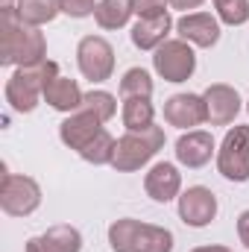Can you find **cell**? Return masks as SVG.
I'll return each mask as SVG.
<instances>
[{"label":"cell","mask_w":249,"mask_h":252,"mask_svg":"<svg viewBox=\"0 0 249 252\" xmlns=\"http://www.w3.org/2000/svg\"><path fill=\"white\" fill-rule=\"evenodd\" d=\"M0 64H18V67H32V64L47 62V41L38 27H27L15 3H3L0 9Z\"/></svg>","instance_id":"obj_1"},{"label":"cell","mask_w":249,"mask_h":252,"mask_svg":"<svg viewBox=\"0 0 249 252\" xmlns=\"http://www.w3.org/2000/svg\"><path fill=\"white\" fill-rule=\"evenodd\" d=\"M173 232L164 226L141 223L135 217H121L109 226L112 252H173Z\"/></svg>","instance_id":"obj_2"},{"label":"cell","mask_w":249,"mask_h":252,"mask_svg":"<svg viewBox=\"0 0 249 252\" xmlns=\"http://www.w3.org/2000/svg\"><path fill=\"white\" fill-rule=\"evenodd\" d=\"M56 76H59V64L50 62V59L41 64H32V67H18L6 79V88H3L9 109L18 115L35 112V106L44 100V85Z\"/></svg>","instance_id":"obj_3"},{"label":"cell","mask_w":249,"mask_h":252,"mask_svg":"<svg viewBox=\"0 0 249 252\" xmlns=\"http://www.w3.org/2000/svg\"><path fill=\"white\" fill-rule=\"evenodd\" d=\"M161 147H164V129L161 126L153 124L147 129H138V132H126L118 138L112 167L118 173H135L144 164H150Z\"/></svg>","instance_id":"obj_4"},{"label":"cell","mask_w":249,"mask_h":252,"mask_svg":"<svg viewBox=\"0 0 249 252\" xmlns=\"http://www.w3.org/2000/svg\"><path fill=\"white\" fill-rule=\"evenodd\" d=\"M41 205V185L32 176L24 173H9L3 167L0 176V208L9 217H30Z\"/></svg>","instance_id":"obj_5"},{"label":"cell","mask_w":249,"mask_h":252,"mask_svg":"<svg viewBox=\"0 0 249 252\" xmlns=\"http://www.w3.org/2000/svg\"><path fill=\"white\" fill-rule=\"evenodd\" d=\"M217 173L229 182H249V126H232L217 150Z\"/></svg>","instance_id":"obj_6"},{"label":"cell","mask_w":249,"mask_h":252,"mask_svg":"<svg viewBox=\"0 0 249 252\" xmlns=\"http://www.w3.org/2000/svg\"><path fill=\"white\" fill-rule=\"evenodd\" d=\"M153 67L164 82H187L196 70L193 44L182 38H167L158 50H153Z\"/></svg>","instance_id":"obj_7"},{"label":"cell","mask_w":249,"mask_h":252,"mask_svg":"<svg viewBox=\"0 0 249 252\" xmlns=\"http://www.w3.org/2000/svg\"><path fill=\"white\" fill-rule=\"evenodd\" d=\"M76 64L88 82H106L115 73V47L103 35H85L76 44Z\"/></svg>","instance_id":"obj_8"},{"label":"cell","mask_w":249,"mask_h":252,"mask_svg":"<svg viewBox=\"0 0 249 252\" xmlns=\"http://www.w3.org/2000/svg\"><path fill=\"white\" fill-rule=\"evenodd\" d=\"M217 217V196L205 185H193L179 193V220L190 229H205Z\"/></svg>","instance_id":"obj_9"},{"label":"cell","mask_w":249,"mask_h":252,"mask_svg":"<svg viewBox=\"0 0 249 252\" xmlns=\"http://www.w3.org/2000/svg\"><path fill=\"white\" fill-rule=\"evenodd\" d=\"M202 100H205V115H208V124L211 126H229L235 124V118L241 115L244 109V100L238 94V88L226 85V82H214L202 91Z\"/></svg>","instance_id":"obj_10"},{"label":"cell","mask_w":249,"mask_h":252,"mask_svg":"<svg viewBox=\"0 0 249 252\" xmlns=\"http://www.w3.org/2000/svg\"><path fill=\"white\" fill-rule=\"evenodd\" d=\"M211 158H217V144H214L211 132H205V129H187L185 135H179V141H176V161L182 167L199 170Z\"/></svg>","instance_id":"obj_11"},{"label":"cell","mask_w":249,"mask_h":252,"mask_svg":"<svg viewBox=\"0 0 249 252\" xmlns=\"http://www.w3.org/2000/svg\"><path fill=\"white\" fill-rule=\"evenodd\" d=\"M176 32L182 41L208 50L220 41V18L211 12H187L176 21Z\"/></svg>","instance_id":"obj_12"},{"label":"cell","mask_w":249,"mask_h":252,"mask_svg":"<svg viewBox=\"0 0 249 252\" xmlns=\"http://www.w3.org/2000/svg\"><path fill=\"white\" fill-rule=\"evenodd\" d=\"M164 121L176 129H196V126L208 124L205 115V100L202 94H173L164 100Z\"/></svg>","instance_id":"obj_13"},{"label":"cell","mask_w":249,"mask_h":252,"mask_svg":"<svg viewBox=\"0 0 249 252\" xmlns=\"http://www.w3.org/2000/svg\"><path fill=\"white\" fill-rule=\"evenodd\" d=\"M144 190H147V196L153 202H161V205H167L170 199H179V193H182V173H179V167L170 164V161L153 164L147 170V176H144Z\"/></svg>","instance_id":"obj_14"},{"label":"cell","mask_w":249,"mask_h":252,"mask_svg":"<svg viewBox=\"0 0 249 252\" xmlns=\"http://www.w3.org/2000/svg\"><path fill=\"white\" fill-rule=\"evenodd\" d=\"M173 27H176V21L170 18V12L150 15V18H138L135 27H132V32H129V38H132V44L138 50H158L167 41V35H170Z\"/></svg>","instance_id":"obj_15"},{"label":"cell","mask_w":249,"mask_h":252,"mask_svg":"<svg viewBox=\"0 0 249 252\" xmlns=\"http://www.w3.org/2000/svg\"><path fill=\"white\" fill-rule=\"evenodd\" d=\"M103 129V124L94 118V115H88V112H73V115H67L62 121V126H59V138H62V144L67 147V150H82L97 132Z\"/></svg>","instance_id":"obj_16"},{"label":"cell","mask_w":249,"mask_h":252,"mask_svg":"<svg viewBox=\"0 0 249 252\" xmlns=\"http://www.w3.org/2000/svg\"><path fill=\"white\" fill-rule=\"evenodd\" d=\"M82 97H85V94L79 91V82L70 79V76H62V73L44 85V103H47L50 109L62 112V115H73V112H79Z\"/></svg>","instance_id":"obj_17"},{"label":"cell","mask_w":249,"mask_h":252,"mask_svg":"<svg viewBox=\"0 0 249 252\" xmlns=\"http://www.w3.org/2000/svg\"><path fill=\"white\" fill-rule=\"evenodd\" d=\"M15 12L18 18L27 24V27H44L50 21H56V15L62 12L59 9V0H18L15 3Z\"/></svg>","instance_id":"obj_18"},{"label":"cell","mask_w":249,"mask_h":252,"mask_svg":"<svg viewBox=\"0 0 249 252\" xmlns=\"http://www.w3.org/2000/svg\"><path fill=\"white\" fill-rule=\"evenodd\" d=\"M132 3L129 0H100L94 9V21L100 30H121L132 18Z\"/></svg>","instance_id":"obj_19"},{"label":"cell","mask_w":249,"mask_h":252,"mask_svg":"<svg viewBox=\"0 0 249 252\" xmlns=\"http://www.w3.org/2000/svg\"><path fill=\"white\" fill-rule=\"evenodd\" d=\"M115 147H118V141L112 138V132L103 126L82 150H79V158L82 161H88V164H94V167H103V164H112V158H115Z\"/></svg>","instance_id":"obj_20"},{"label":"cell","mask_w":249,"mask_h":252,"mask_svg":"<svg viewBox=\"0 0 249 252\" xmlns=\"http://www.w3.org/2000/svg\"><path fill=\"white\" fill-rule=\"evenodd\" d=\"M121 118H124L126 132L147 129V126L156 124V106L150 103V97H132V100H124Z\"/></svg>","instance_id":"obj_21"},{"label":"cell","mask_w":249,"mask_h":252,"mask_svg":"<svg viewBox=\"0 0 249 252\" xmlns=\"http://www.w3.org/2000/svg\"><path fill=\"white\" fill-rule=\"evenodd\" d=\"M79 109L88 112V115H94L100 124H109L118 115V97L109 94V91H103V88H94V91H88L82 97V106Z\"/></svg>","instance_id":"obj_22"},{"label":"cell","mask_w":249,"mask_h":252,"mask_svg":"<svg viewBox=\"0 0 249 252\" xmlns=\"http://www.w3.org/2000/svg\"><path fill=\"white\" fill-rule=\"evenodd\" d=\"M41 238L50 244L53 252H82V235H79V229H73V226H67V223L50 226Z\"/></svg>","instance_id":"obj_23"},{"label":"cell","mask_w":249,"mask_h":252,"mask_svg":"<svg viewBox=\"0 0 249 252\" xmlns=\"http://www.w3.org/2000/svg\"><path fill=\"white\" fill-rule=\"evenodd\" d=\"M132 97H153V76L144 67H129L121 79V100Z\"/></svg>","instance_id":"obj_24"},{"label":"cell","mask_w":249,"mask_h":252,"mask_svg":"<svg viewBox=\"0 0 249 252\" xmlns=\"http://www.w3.org/2000/svg\"><path fill=\"white\" fill-rule=\"evenodd\" d=\"M214 9L220 24L226 27H244L249 21V0H223V3H214Z\"/></svg>","instance_id":"obj_25"},{"label":"cell","mask_w":249,"mask_h":252,"mask_svg":"<svg viewBox=\"0 0 249 252\" xmlns=\"http://www.w3.org/2000/svg\"><path fill=\"white\" fill-rule=\"evenodd\" d=\"M97 3L100 0H59V9H62V15L67 18H88V15H94V9H97Z\"/></svg>","instance_id":"obj_26"},{"label":"cell","mask_w":249,"mask_h":252,"mask_svg":"<svg viewBox=\"0 0 249 252\" xmlns=\"http://www.w3.org/2000/svg\"><path fill=\"white\" fill-rule=\"evenodd\" d=\"M132 3V12L138 18H150V15H164L170 0H129Z\"/></svg>","instance_id":"obj_27"},{"label":"cell","mask_w":249,"mask_h":252,"mask_svg":"<svg viewBox=\"0 0 249 252\" xmlns=\"http://www.w3.org/2000/svg\"><path fill=\"white\" fill-rule=\"evenodd\" d=\"M238 238H241V244L249 250V208L241 211V217H238Z\"/></svg>","instance_id":"obj_28"},{"label":"cell","mask_w":249,"mask_h":252,"mask_svg":"<svg viewBox=\"0 0 249 252\" xmlns=\"http://www.w3.org/2000/svg\"><path fill=\"white\" fill-rule=\"evenodd\" d=\"M27 252H53V250L47 247V241H44L41 235H35V238L27 241Z\"/></svg>","instance_id":"obj_29"},{"label":"cell","mask_w":249,"mask_h":252,"mask_svg":"<svg viewBox=\"0 0 249 252\" xmlns=\"http://www.w3.org/2000/svg\"><path fill=\"white\" fill-rule=\"evenodd\" d=\"M202 3H205V0H170V6H173V9H182L185 15L190 12V9H199Z\"/></svg>","instance_id":"obj_30"},{"label":"cell","mask_w":249,"mask_h":252,"mask_svg":"<svg viewBox=\"0 0 249 252\" xmlns=\"http://www.w3.org/2000/svg\"><path fill=\"white\" fill-rule=\"evenodd\" d=\"M190 252H232V250L229 247H211L208 244V247H196V250H190Z\"/></svg>","instance_id":"obj_31"},{"label":"cell","mask_w":249,"mask_h":252,"mask_svg":"<svg viewBox=\"0 0 249 252\" xmlns=\"http://www.w3.org/2000/svg\"><path fill=\"white\" fill-rule=\"evenodd\" d=\"M3 3H18V0H3Z\"/></svg>","instance_id":"obj_32"},{"label":"cell","mask_w":249,"mask_h":252,"mask_svg":"<svg viewBox=\"0 0 249 252\" xmlns=\"http://www.w3.org/2000/svg\"><path fill=\"white\" fill-rule=\"evenodd\" d=\"M247 112H249V100H247Z\"/></svg>","instance_id":"obj_33"},{"label":"cell","mask_w":249,"mask_h":252,"mask_svg":"<svg viewBox=\"0 0 249 252\" xmlns=\"http://www.w3.org/2000/svg\"><path fill=\"white\" fill-rule=\"evenodd\" d=\"M214 3H223V0H214Z\"/></svg>","instance_id":"obj_34"}]
</instances>
